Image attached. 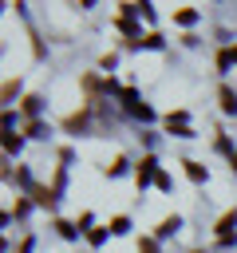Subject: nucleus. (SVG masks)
Returning <instances> with one entry per match:
<instances>
[{"instance_id": "nucleus-1", "label": "nucleus", "mask_w": 237, "mask_h": 253, "mask_svg": "<svg viewBox=\"0 0 237 253\" xmlns=\"http://www.w3.org/2000/svg\"><path fill=\"white\" fill-rule=\"evenodd\" d=\"M221 107H225V111H237V99H233L229 87H221Z\"/></svg>"}, {"instance_id": "nucleus-2", "label": "nucleus", "mask_w": 237, "mask_h": 253, "mask_svg": "<svg viewBox=\"0 0 237 253\" xmlns=\"http://www.w3.org/2000/svg\"><path fill=\"white\" fill-rule=\"evenodd\" d=\"M186 174H190V178H194V182H201V178H205V170H201V166H198V162H186Z\"/></svg>"}, {"instance_id": "nucleus-3", "label": "nucleus", "mask_w": 237, "mask_h": 253, "mask_svg": "<svg viewBox=\"0 0 237 253\" xmlns=\"http://www.w3.org/2000/svg\"><path fill=\"white\" fill-rule=\"evenodd\" d=\"M233 221H237V213H225V217L217 221V233H229V225H233Z\"/></svg>"}]
</instances>
